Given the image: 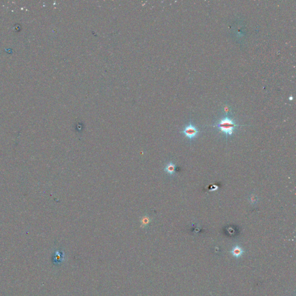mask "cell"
<instances>
[{
	"label": "cell",
	"mask_w": 296,
	"mask_h": 296,
	"mask_svg": "<svg viewBox=\"0 0 296 296\" xmlns=\"http://www.w3.org/2000/svg\"><path fill=\"white\" fill-rule=\"evenodd\" d=\"M215 126L217 127L222 132L226 134V136H231L233 135L235 129L237 127L240 126V125L236 124L231 119L226 116L223 119H222Z\"/></svg>",
	"instance_id": "1"
},
{
	"label": "cell",
	"mask_w": 296,
	"mask_h": 296,
	"mask_svg": "<svg viewBox=\"0 0 296 296\" xmlns=\"http://www.w3.org/2000/svg\"><path fill=\"white\" fill-rule=\"evenodd\" d=\"M199 131L197 128L194 126L192 122H190L188 125H187L183 130L181 131V133L183 134L187 138L190 140H192L197 137Z\"/></svg>",
	"instance_id": "2"
},
{
	"label": "cell",
	"mask_w": 296,
	"mask_h": 296,
	"mask_svg": "<svg viewBox=\"0 0 296 296\" xmlns=\"http://www.w3.org/2000/svg\"><path fill=\"white\" fill-rule=\"evenodd\" d=\"M164 171L170 175H174L175 174L176 165L172 161L169 162L166 164L164 169Z\"/></svg>",
	"instance_id": "3"
},
{
	"label": "cell",
	"mask_w": 296,
	"mask_h": 296,
	"mask_svg": "<svg viewBox=\"0 0 296 296\" xmlns=\"http://www.w3.org/2000/svg\"><path fill=\"white\" fill-rule=\"evenodd\" d=\"M244 252V250L241 247H239L238 245H236V246L233 247V248L232 249V250L231 251L232 255L236 258L240 257L243 254Z\"/></svg>",
	"instance_id": "4"
},
{
	"label": "cell",
	"mask_w": 296,
	"mask_h": 296,
	"mask_svg": "<svg viewBox=\"0 0 296 296\" xmlns=\"http://www.w3.org/2000/svg\"><path fill=\"white\" fill-rule=\"evenodd\" d=\"M64 259V254L60 251H56L53 257L54 263L57 264L61 263Z\"/></svg>",
	"instance_id": "5"
},
{
	"label": "cell",
	"mask_w": 296,
	"mask_h": 296,
	"mask_svg": "<svg viewBox=\"0 0 296 296\" xmlns=\"http://www.w3.org/2000/svg\"><path fill=\"white\" fill-rule=\"evenodd\" d=\"M149 222H150V219L149 217L148 216L144 217L142 220V226H146L147 225H148Z\"/></svg>",
	"instance_id": "6"
},
{
	"label": "cell",
	"mask_w": 296,
	"mask_h": 296,
	"mask_svg": "<svg viewBox=\"0 0 296 296\" xmlns=\"http://www.w3.org/2000/svg\"><path fill=\"white\" fill-rule=\"evenodd\" d=\"M250 201L251 202H253V203H254L255 201H256V197L254 196H251L250 198Z\"/></svg>",
	"instance_id": "7"
},
{
	"label": "cell",
	"mask_w": 296,
	"mask_h": 296,
	"mask_svg": "<svg viewBox=\"0 0 296 296\" xmlns=\"http://www.w3.org/2000/svg\"><path fill=\"white\" fill-rule=\"evenodd\" d=\"M224 111H225L226 112H227V113L229 111V109L228 108V107H227H227H225V108H224Z\"/></svg>",
	"instance_id": "8"
},
{
	"label": "cell",
	"mask_w": 296,
	"mask_h": 296,
	"mask_svg": "<svg viewBox=\"0 0 296 296\" xmlns=\"http://www.w3.org/2000/svg\"><path fill=\"white\" fill-rule=\"evenodd\" d=\"M290 97V100H291V99H293V97H292V96H291V97Z\"/></svg>",
	"instance_id": "9"
}]
</instances>
